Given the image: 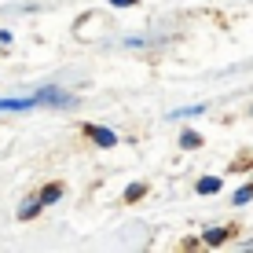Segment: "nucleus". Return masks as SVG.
Here are the masks:
<instances>
[{"mask_svg":"<svg viewBox=\"0 0 253 253\" xmlns=\"http://www.w3.org/2000/svg\"><path fill=\"white\" fill-rule=\"evenodd\" d=\"M84 136H88L92 143H99V147H114L118 143V136L110 132V128H99V125H84Z\"/></svg>","mask_w":253,"mask_h":253,"instance_id":"f03ea898","label":"nucleus"},{"mask_svg":"<svg viewBox=\"0 0 253 253\" xmlns=\"http://www.w3.org/2000/svg\"><path fill=\"white\" fill-rule=\"evenodd\" d=\"M30 107H41V99H0V110H30Z\"/></svg>","mask_w":253,"mask_h":253,"instance_id":"20e7f679","label":"nucleus"},{"mask_svg":"<svg viewBox=\"0 0 253 253\" xmlns=\"http://www.w3.org/2000/svg\"><path fill=\"white\" fill-rule=\"evenodd\" d=\"M110 4H118V7H128V4H136V0H110Z\"/></svg>","mask_w":253,"mask_h":253,"instance_id":"9b49d317","label":"nucleus"},{"mask_svg":"<svg viewBox=\"0 0 253 253\" xmlns=\"http://www.w3.org/2000/svg\"><path fill=\"white\" fill-rule=\"evenodd\" d=\"M250 198H253V184H246V187H239V191H235V206H246Z\"/></svg>","mask_w":253,"mask_h":253,"instance_id":"6e6552de","label":"nucleus"},{"mask_svg":"<svg viewBox=\"0 0 253 253\" xmlns=\"http://www.w3.org/2000/svg\"><path fill=\"white\" fill-rule=\"evenodd\" d=\"M143 191H147L143 184H132V187H128V191H125V202H136V198H139V195H143Z\"/></svg>","mask_w":253,"mask_h":253,"instance_id":"9d476101","label":"nucleus"},{"mask_svg":"<svg viewBox=\"0 0 253 253\" xmlns=\"http://www.w3.org/2000/svg\"><path fill=\"white\" fill-rule=\"evenodd\" d=\"M59 198H63V187H59V184H48L44 191H41V202H44V206L48 202H59Z\"/></svg>","mask_w":253,"mask_h":253,"instance_id":"0eeeda50","label":"nucleus"},{"mask_svg":"<svg viewBox=\"0 0 253 253\" xmlns=\"http://www.w3.org/2000/svg\"><path fill=\"white\" fill-rule=\"evenodd\" d=\"M228 239H231V231H228V228H209V231L202 235V242H206V246H224Z\"/></svg>","mask_w":253,"mask_h":253,"instance_id":"7ed1b4c3","label":"nucleus"},{"mask_svg":"<svg viewBox=\"0 0 253 253\" xmlns=\"http://www.w3.org/2000/svg\"><path fill=\"white\" fill-rule=\"evenodd\" d=\"M216 191H220V180L216 176H202L198 180V195H216Z\"/></svg>","mask_w":253,"mask_h":253,"instance_id":"423d86ee","label":"nucleus"},{"mask_svg":"<svg viewBox=\"0 0 253 253\" xmlns=\"http://www.w3.org/2000/svg\"><path fill=\"white\" fill-rule=\"evenodd\" d=\"M198 143H202L198 132H184V136H180V147H198Z\"/></svg>","mask_w":253,"mask_h":253,"instance_id":"1a4fd4ad","label":"nucleus"},{"mask_svg":"<svg viewBox=\"0 0 253 253\" xmlns=\"http://www.w3.org/2000/svg\"><path fill=\"white\" fill-rule=\"evenodd\" d=\"M44 107H74V95H63L59 88H41V95H37Z\"/></svg>","mask_w":253,"mask_h":253,"instance_id":"f257e3e1","label":"nucleus"},{"mask_svg":"<svg viewBox=\"0 0 253 253\" xmlns=\"http://www.w3.org/2000/svg\"><path fill=\"white\" fill-rule=\"evenodd\" d=\"M41 206H44L41 198H30V202H22V206H19V220H33V216L41 213Z\"/></svg>","mask_w":253,"mask_h":253,"instance_id":"39448f33","label":"nucleus"}]
</instances>
